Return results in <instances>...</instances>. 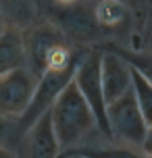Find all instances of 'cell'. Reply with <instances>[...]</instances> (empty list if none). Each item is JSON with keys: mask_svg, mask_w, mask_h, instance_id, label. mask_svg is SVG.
<instances>
[{"mask_svg": "<svg viewBox=\"0 0 152 158\" xmlns=\"http://www.w3.org/2000/svg\"><path fill=\"white\" fill-rule=\"evenodd\" d=\"M48 112H50V125H52V131H54L61 152L83 143V139L96 129L94 114L86 104L83 96L79 94V89L75 87L73 79L56 96V100L52 102Z\"/></svg>", "mask_w": 152, "mask_h": 158, "instance_id": "cell-1", "label": "cell"}, {"mask_svg": "<svg viewBox=\"0 0 152 158\" xmlns=\"http://www.w3.org/2000/svg\"><path fill=\"white\" fill-rule=\"evenodd\" d=\"M79 58H81V54L77 52V54L73 56V58H69V60L48 67V69L38 77L36 87H33V94H32V100L27 104V108L23 110V114L17 118L15 129H13L19 137H23V135L27 133V129H29L44 112L50 110V106H52V102L56 100V96L71 83L73 73L77 69Z\"/></svg>", "mask_w": 152, "mask_h": 158, "instance_id": "cell-2", "label": "cell"}, {"mask_svg": "<svg viewBox=\"0 0 152 158\" xmlns=\"http://www.w3.org/2000/svg\"><path fill=\"white\" fill-rule=\"evenodd\" d=\"M23 48L25 67L36 75V79L48 67L65 63L77 54L67 46V40L63 38V33L50 25H42V27H36L33 31H29L23 38Z\"/></svg>", "mask_w": 152, "mask_h": 158, "instance_id": "cell-3", "label": "cell"}, {"mask_svg": "<svg viewBox=\"0 0 152 158\" xmlns=\"http://www.w3.org/2000/svg\"><path fill=\"white\" fill-rule=\"evenodd\" d=\"M100 50H90L86 54H81L77 69L73 73V83L83 96L86 104L94 114L96 129L104 137L111 139L108 131V121H106V102H104V92H102V81H100Z\"/></svg>", "mask_w": 152, "mask_h": 158, "instance_id": "cell-4", "label": "cell"}, {"mask_svg": "<svg viewBox=\"0 0 152 158\" xmlns=\"http://www.w3.org/2000/svg\"><path fill=\"white\" fill-rule=\"evenodd\" d=\"M106 121H108L111 139L127 143V146L142 143V137H144L148 125L137 108L131 89L106 104Z\"/></svg>", "mask_w": 152, "mask_h": 158, "instance_id": "cell-5", "label": "cell"}, {"mask_svg": "<svg viewBox=\"0 0 152 158\" xmlns=\"http://www.w3.org/2000/svg\"><path fill=\"white\" fill-rule=\"evenodd\" d=\"M36 75L27 67H19L0 77V114L8 118H19L32 100Z\"/></svg>", "mask_w": 152, "mask_h": 158, "instance_id": "cell-6", "label": "cell"}, {"mask_svg": "<svg viewBox=\"0 0 152 158\" xmlns=\"http://www.w3.org/2000/svg\"><path fill=\"white\" fill-rule=\"evenodd\" d=\"M100 81H102L104 102L108 104L131 89V67L115 50L100 56Z\"/></svg>", "mask_w": 152, "mask_h": 158, "instance_id": "cell-7", "label": "cell"}, {"mask_svg": "<svg viewBox=\"0 0 152 158\" xmlns=\"http://www.w3.org/2000/svg\"><path fill=\"white\" fill-rule=\"evenodd\" d=\"M58 21H61V27L75 40H90L98 33L96 10L88 6V0L61 4L58 6Z\"/></svg>", "mask_w": 152, "mask_h": 158, "instance_id": "cell-8", "label": "cell"}, {"mask_svg": "<svg viewBox=\"0 0 152 158\" xmlns=\"http://www.w3.org/2000/svg\"><path fill=\"white\" fill-rule=\"evenodd\" d=\"M23 139H25V158H58V154H61L58 142H56L52 125H50V112H44L27 129Z\"/></svg>", "mask_w": 152, "mask_h": 158, "instance_id": "cell-9", "label": "cell"}, {"mask_svg": "<svg viewBox=\"0 0 152 158\" xmlns=\"http://www.w3.org/2000/svg\"><path fill=\"white\" fill-rule=\"evenodd\" d=\"M19 67H25L23 35L15 27H6L0 33V77Z\"/></svg>", "mask_w": 152, "mask_h": 158, "instance_id": "cell-10", "label": "cell"}, {"mask_svg": "<svg viewBox=\"0 0 152 158\" xmlns=\"http://www.w3.org/2000/svg\"><path fill=\"white\" fill-rule=\"evenodd\" d=\"M69 154H77L81 158H146L142 150H136L127 143H79L75 148H69Z\"/></svg>", "mask_w": 152, "mask_h": 158, "instance_id": "cell-11", "label": "cell"}, {"mask_svg": "<svg viewBox=\"0 0 152 158\" xmlns=\"http://www.w3.org/2000/svg\"><path fill=\"white\" fill-rule=\"evenodd\" d=\"M131 94L136 98V104L146 125H152V83L133 69H131Z\"/></svg>", "mask_w": 152, "mask_h": 158, "instance_id": "cell-12", "label": "cell"}, {"mask_svg": "<svg viewBox=\"0 0 152 158\" xmlns=\"http://www.w3.org/2000/svg\"><path fill=\"white\" fill-rule=\"evenodd\" d=\"M115 52L133 71H137L144 79H148L152 83V52H123V50H115Z\"/></svg>", "mask_w": 152, "mask_h": 158, "instance_id": "cell-13", "label": "cell"}, {"mask_svg": "<svg viewBox=\"0 0 152 158\" xmlns=\"http://www.w3.org/2000/svg\"><path fill=\"white\" fill-rule=\"evenodd\" d=\"M123 15H125V8L121 6V2H115V0H104L96 8V21L102 27H112L121 23Z\"/></svg>", "mask_w": 152, "mask_h": 158, "instance_id": "cell-14", "label": "cell"}, {"mask_svg": "<svg viewBox=\"0 0 152 158\" xmlns=\"http://www.w3.org/2000/svg\"><path fill=\"white\" fill-rule=\"evenodd\" d=\"M13 129H15V118H8V117L0 114V142H4Z\"/></svg>", "mask_w": 152, "mask_h": 158, "instance_id": "cell-15", "label": "cell"}, {"mask_svg": "<svg viewBox=\"0 0 152 158\" xmlns=\"http://www.w3.org/2000/svg\"><path fill=\"white\" fill-rule=\"evenodd\" d=\"M140 148H142V154H144L146 158L152 156V125L146 127V133H144V137H142Z\"/></svg>", "mask_w": 152, "mask_h": 158, "instance_id": "cell-16", "label": "cell"}, {"mask_svg": "<svg viewBox=\"0 0 152 158\" xmlns=\"http://www.w3.org/2000/svg\"><path fill=\"white\" fill-rule=\"evenodd\" d=\"M0 158H17V156L8 150V148H2V146H0Z\"/></svg>", "mask_w": 152, "mask_h": 158, "instance_id": "cell-17", "label": "cell"}, {"mask_svg": "<svg viewBox=\"0 0 152 158\" xmlns=\"http://www.w3.org/2000/svg\"><path fill=\"white\" fill-rule=\"evenodd\" d=\"M6 27H8V25H6V17H4V10L0 8V33L4 31Z\"/></svg>", "mask_w": 152, "mask_h": 158, "instance_id": "cell-18", "label": "cell"}, {"mask_svg": "<svg viewBox=\"0 0 152 158\" xmlns=\"http://www.w3.org/2000/svg\"><path fill=\"white\" fill-rule=\"evenodd\" d=\"M58 158H81V156H77V154H69V152H61Z\"/></svg>", "mask_w": 152, "mask_h": 158, "instance_id": "cell-19", "label": "cell"}, {"mask_svg": "<svg viewBox=\"0 0 152 158\" xmlns=\"http://www.w3.org/2000/svg\"><path fill=\"white\" fill-rule=\"evenodd\" d=\"M54 2H58V4H71V2H77V0H54Z\"/></svg>", "mask_w": 152, "mask_h": 158, "instance_id": "cell-20", "label": "cell"}, {"mask_svg": "<svg viewBox=\"0 0 152 158\" xmlns=\"http://www.w3.org/2000/svg\"><path fill=\"white\" fill-rule=\"evenodd\" d=\"M88 2H92V0H88Z\"/></svg>", "mask_w": 152, "mask_h": 158, "instance_id": "cell-21", "label": "cell"}, {"mask_svg": "<svg viewBox=\"0 0 152 158\" xmlns=\"http://www.w3.org/2000/svg\"><path fill=\"white\" fill-rule=\"evenodd\" d=\"M150 158H152V156H150Z\"/></svg>", "mask_w": 152, "mask_h": 158, "instance_id": "cell-22", "label": "cell"}]
</instances>
